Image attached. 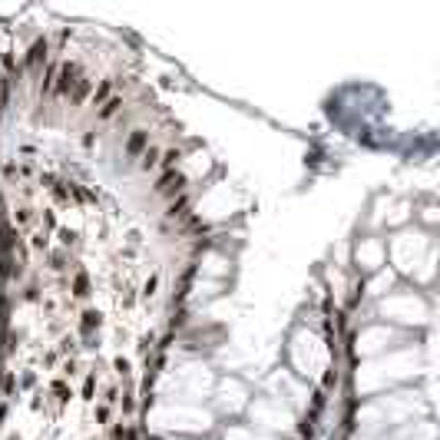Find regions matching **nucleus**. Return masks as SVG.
I'll use <instances>...</instances> for the list:
<instances>
[{"label":"nucleus","mask_w":440,"mask_h":440,"mask_svg":"<svg viewBox=\"0 0 440 440\" xmlns=\"http://www.w3.org/2000/svg\"><path fill=\"white\" fill-rule=\"evenodd\" d=\"M143 143H146V136H143V132H136V136L129 139V152H139V149H143Z\"/></svg>","instance_id":"obj_1"},{"label":"nucleus","mask_w":440,"mask_h":440,"mask_svg":"<svg viewBox=\"0 0 440 440\" xmlns=\"http://www.w3.org/2000/svg\"><path fill=\"white\" fill-rule=\"evenodd\" d=\"M176 159H179V149H169V152H165V159H163V165H165V169H172V163H176Z\"/></svg>","instance_id":"obj_2"},{"label":"nucleus","mask_w":440,"mask_h":440,"mask_svg":"<svg viewBox=\"0 0 440 440\" xmlns=\"http://www.w3.org/2000/svg\"><path fill=\"white\" fill-rule=\"evenodd\" d=\"M156 165V149H149L146 156H143V169H152Z\"/></svg>","instance_id":"obj_3"},{"label":"nucleus","mask_w":440,"mask_h":440,"mask_svg":"<svg viewBox=\"0 0 440 440\" xmlns=\"http://www.w3.org/2000/svg\"><path fill=\"white\" fill-rule=\"evenodd\" d=\"M116 110H119V99H113L110 106H103V116H113V113H116Z\"/></svg>","instance_id":"obj_4"}]
</instances>
